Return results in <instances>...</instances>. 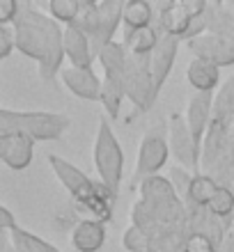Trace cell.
<instances>
[{
  "instance_id": "ac0fdd59",
  "label": "cell",
  "mask_w": 234,
  "mask_h": 252,
  "mask_svg": "<svg viewBox=\"0 0 234 252\" xmlns=\"http://www.w3.org/2000/svg\"><path fill=\"white\" fill-rule=\"evenodd\" d=\"M234 115V76L225 83L223 87V92L218 94V99H216V110H214V120L218 122H225Z\"/></svg>"
},
{
  "instance_id": "603a6c76",
  "label": "cell",
  "mask_w": 234,
  "mask_h": 252,
  "mask_svg": "<svg viewBox=\"0 0 234 252\" xmlns=\"http://www.w3.org/2000/svg\"><path fill=\"white\" fill-rule=\"evenodd\" d=\"M14 44H16V41L12 39L9 28H7V26H0V58H2V60H5L7 55H9V51H12Z\"/></svg>"
},
{
  "instance_id": "7a4b0ae2",
  "label": "cell",
  "mask_w": 234,
  "mask_h": 252,
  "mask_svg": "<svg viewBox=\"0 0 234 252\" xmlns=\"http://www.w3.org/2000/svg\"><path fill=\"white\" fill-rule=\"evenodd\" d=\"M2 133H23L28 138L55 140L69 126V120L51 113H12L2 110Z\"/></svg>"
},
{
  "instance_id": "277c9868",
  "label": "cell",
  "mask_w": 234,
  "mask_h": 252,
  "mask_svg": "<svg viewBox=\"0 0 234 252\" xmlns=\"http://www.w3.org/2000/svg\"><path fill=\"white\" fill-rule=\"evenodd\" d=\"M166 158H167L166 135H163L159 128H152V131L145 135V140H142L140 158H138V177L154 174L159 167H163Z\"/></svg>"
},
{
  "instance_id": "7402d4cb",
  "label": "cell",
  "mask_w": 234,
  "mask_h": 252,
  "mask_svg": "<svg viewBox=\"0 0 234 252\" xmlns=\"http://www.w3.org/2000/svg\"><path fill=\"white\" fill-rule=\"evenodd\" d=\"M19 9H21L19 2H14V0H0V26H7L12 19L16 21Z\"/></svg>"
},
{
  "instance_id": "e0dca14e",
  "label": "cell",
  "mask_w": 234,
  "mask_h": 252,
  "mask_svg": "<svg viewBox=\"0 0 234 252\" xmlns=\"http://www.w3.org/2000/svg\"><path fill=\"white\" fill-rule=\"evenodd\" d=\"M209 213L214 216V218H230V213L234 211V192L230 188L221 186L216 190V195L211 197V202L207 204Z\"/></svg>"
},
{
  "instance_id": "9a60e30c",
  "label": "cell",
  "mask_w": 234,
  "mask_h": 252,
  "mask_svg": "<svg viewBox=\"0 0 234 252\" xmlns=\"http://www.w3.org/2000/svg\"><path fill=\"white\" fill-rule=\"evenodd\" d=\"M218 188L221 186H218L211 177H207V174H195L193 181H191V188H188L186 197L191 199L195 206H207Z\"/></svg>"
},
{
  "instance_id": "6da1fadb",
  "label": "cell",
  "mask_w": 234,
  "mask_h": 252,
  "mask_svg": "<svg viewBox=\"0 0 234 252\" xmlns=\"http://www.w3.org/2000/svg\"><path fill=\"white\" fill-rule=\"evenodd\" d=\"M14 23H16V46L30 58L39 60L41 76L51 78L53 71L60 66L62 48H65V39L58 26L46 16L33 12L30 5H21Z\"/></svg>"
},
{
  "instance_id": "8992f818",
  "label": "cell",
  "mask_w": 234,
  "mask_h": 252,
  "mask_svg": "<svg viewBox=\"0 0 234 252\" xmlns=\"http://www.w3.org/2000/svg\"><path fill=\"white\" fill-rule=\"evenodd\" d=\"M0 156L9 167L23 170L33 158V142L23 133H0Z\"/></svg>"
},
{
  "instance_id": "ba28073f",
  "label": "cell",
  "mask_w": 234,
  "mask_h": 252,
  "mask_svg": "<svg viewBox=\"0 0 234 252\" xmlns=\"http://www.w3.org/2000/svg\"><path fill=\"white\" fill-rule=\"evenodd\" d=\"M211 92H198L191 99V106H188V115H186V124L193 133V140L198 149L202 147V135L207 131L209 124V115H211Z\"/></svg>"
},
{
  "instance_id": "cb8c5ba5",
  "label": "cell",
  "mask_w": 234,
  "mask_h": 252,
  "mask_svg": "<svg viewBox=\"0 0 234 252\" xmlns=\"http://www.w3.org/2000/svg\"><path fill=\"white\" fill-rule=\"evenodd\" d=\"M216 252H221V250H216Z\"/></svg>"
},
{
  "instance_id": "52a82bcc",
  "label": "cell",
  "mask_w": 234,
  "mask_h": 252,
  "mask_svg": "<svg viewBox=\"0 0 234 252\" xmlns=\"http://www.w3.org/2000/svg\"><path fill=\"white\" fill-rule=\"evenodd\" d=\"M177 44L179 39L172 34H163L159 39V46L152 53V78H154V94L161 90L163 80L167 78V71L174 62V53H177Z\"/></svg>"
},
{
  "instance_id": "7c38bea8",
  "label": "cell",
  "mask_w": 234,
  "mask_h": 252,
  "mask_svg": "<svg viewBox=\"0 0 234 252\" xmlns=\"http://www.w3.org/2000/svg\"><path fill=\"white\" fill-rule=\"evenodd\" d=\"M188 83L198 92H211L218 85V64L207 58H195L188 66Z\"/></svg>"
},
{
  "instance_id": "5b68a950",
  "label": "cell",
  "mask_w": 234,
  "mask_h": 252,
  "mask_svg": "<svg viewBox=\"0 0 234 252\" xmlns=\"http://www.w3.org/2000/svg\"><path fill=\"white\" fill-rule=\"evenodd\" d=\"M170 126H172V131H170L172 133V147H174V154H177L179 163L198 170V163H200V149H198V145H195L193 133H191L188 124L184 122L181 115H174L172 120H170Z\"/></svg>"
},
{
  "instance_id": "5bb4252c",
  "label": "cell",
  "mask_w": 234,
  "mask_h": 252,
  "mask_svg": "<svg viewBox=\"0 0 234 252\" xmlns=\"http://www.w3.org/2000/svg\"><path fill=\"white\" fill-rule=\"evenodd\" d=\"M152 19H154V7L149 2H129L124 5V14H122V21L127 26V32H134V30H142V28L152 26Z\"/></svg>"
},
{
  "instance_id": "9c48e42d",
  "label": "cell",
  "mask_w": 234,
  "mask_h": 252,
  "mask_svg": "<svg viewBox=\"0 0 234 252\" xmlns=\"http://www.w3.org/2000/svg\"><path fill=\"white\" fill-rule=\"evenodd\" d=\"M62 80H65V85L76 94L80 99H101V85L97 76L92 73V69H69V71L62 73Z\"/></svg>"
},
{
  "instance_id": "30bf717a",
  "label": "cell",
  "mask_w": 234,
  "mask_h": 252,
  "mask_svg": "<svg viewBox=\"0 0 234 252\" xmlns=\"http://www.w3.org/2000/svg\"><path fill=\"white\" fill-rule=\"evenodd\" d=\"M106 241V229L99 220H78L71 232V243L78 252H97Z\"/></svg>"
},
{
  "instance_id": "4fadbf2b",
  "label": "cell",
  "mask_w": 234,
  "mask_h": 252,
  "mask_svg": "<svg viewBox=\"0 0 234 252\" xmlns=\"http://www.w3.org/2000/svg\"><path fill=\"white\" fill-rule=\"evenodd\" d=\"M161 34L154 26L142 28V30H134V32H127V48L131 55H149L154 53L156 46H159Z\"/></svg>"
},
{
  "instance_id": "3957f363",
  "label": "cell",
  "mask_w": 234,
  "mask_h": 252,
  "mask_svg": "<svg viewBox=\"0 0 234 252\" xmlns=\"http://www.w3.org/2000/svg\"><path fill=\"white\" fill-rule=\"evenodd\" d=\"M94 163H97V170L103 179V186L117 195L122 170H124V156H122V149L115 135L108 128V122H101V131L97 138V147H94Z\"/></svg>"
},
{
  "instance_id": "d6986e66",
  "label": "cell",
  "mask_w": 234,
  "mask_h": 252,
  "mask_svg": "<svg viewBox=\"0 0 234 252\" xmlns=\"http://www.w3.org/2000/svg\"><path fill=\"white\" fill-rule=\"evenodd\" d=\"M48 9L53 12L55 19L74 26V21L78 19L80 12V2H76V0H53V2H48Z\"/></svg>"
},
{
  "instance_id": "2e32d148",
  "label": "cell",
  "mask_w": 234,
  "mask_h": 252,
  "mask_svg": "<svg viewBox=\"0 0 234 252\" xmlns=\"http://www.w3.org/2000/svg\"><path fill=\"white\" fill-rule=\"evenodd\" d=\"M12 236H14V239H9V241L14 243L16 252H58L55 248H51L48 243H44V241H39L37 236H30V234L21 232L19 227H16V229H12ZM2 252H12L5 241H2Z\"/></svg>"
},
{
  "instance_id": "44dd1931",
  "label": "cell",
  "mask_w": 234,
  "mask_h": 252,
  "mask_svg": "<svg viewBox=\"0 0 234 252\" xmlns=\"http://www.w3.org/2000/svg\"><path fill=\"white\" fill-rule=\"evenodd\" d=\"M216 243L209 239L207 234H200V232H193L184 241V252H216Z\"/></svg>"
},
{
  "instance_id": "8fae6325",
  "label": "cell",
  "mask_w": 234,
  "mask_h": 252,
  "mask_svg": "<svg viewBox=\"0 0 234 252\" xmlns=\"http://www.w3.org/2000/svg\"><path fill=\"white\" fill-rule=\"evenodd\" d=\"M65 51L69 53L74 69H90L92 64V48H90V37L80 32L78 28L69 26L65 32Z\"/></svg>"
},
{
  "instance_id": "ffe728a7",
  "label": "cell",
  "mask_w": 234,
  "mask_h": 252,
  "mask_svg": "<svg viewBox=\"0 0 234 252\" xmlns=\"http://www.w3.org/2000/svg\"><path fill=\"white\" fill-rule=\"evenodd\" d=\"M124 96V87L120 83H113V80H106L103 83V90H101V101L106 103L110 117H117L120 113V99Z\"/></svg>"
}]
</instances>
